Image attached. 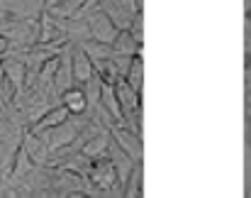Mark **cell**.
Instances as JSON below:
<instances>
[{"mask_svg": "<svg viewBox=\"0 0 251 198\" xmlns=\"http://www.w3.org/2000/svg\"><path fill=\"white\" fill-rule=\"evenodd\" d=\"M71 113H69V108L66 105H59V108H54V110H49L37 125H34V132H42V130H49V127H56V125H61L66 117H69Z\"/></svg>", "mask_w": 251, "mask_h": 198, "instance_id": "cell-1", "label": "cell"}, {"mask_svg": "<svg viewBox=\"0 0 251 198\" xmlns=\"http://www.w3.org/2000/svg\"><path fill=\"white\" fill-rule=\"evenodd\" d=\"M7 49H10V42H7L5 37H0V54H5Z\"/></svg>", "mask_w": 251, "mask_h": 198, "instance_id": "cell-5", "label": "cell"}, {"mask_svg": "<svg viewBox=\"0 0 251 198\" xmlns=\"http://www.w3.org/2000/svg\"><path fill=\"white\" fill-rule=\"evenodd\" d=\"M0 61H2V54H0Z\"/></svg>", "mask_w": 251, "mask_h": 198, "instance_id": "cell-8", "label": "cell"}, {"mask_svg": "<svg viewBox=\"0 0 251 198\" xmlns=\"http://www.w3.org/2000/svg\"><path fill=\"white\" fill-rule=\"evenodd\" d=\"M100 76L105 79V84H115V66H110V61L100 64Z\"/></svg>", "mask_w": 251, "mask_h": 198, "instance_id": "cell-4", "label": "cell"}, {"mask_svg": "<svg viewBox=\"0 0 251 198\" xmlns=\"http://www.w3.org/2000/svg\"><path fill=\"white\" fill-rule=\"evenodd\" d=\"M247 22H251V7H247Z\"/></svg>", "mask_w": 251, "mask_h": 198, "instance_id": "cell-7", "label": "cell"}, {"mask_svg": "<svg viewBox=\"0 0 251 198\" xmlns=\"http://www.w3.org/2000/svg\"><path fill=\"white\" fill-rule=\"evenodd\" d=\"M244 69H251V52L244 54Z\"/></svg>", "mask_w": 251, "mask_h": 198, "instance_id": "cell-6", "label": "cell"}, {"mask_svg": "<svg viewBox=\"0 0 251 198\" xmlns=\"http://www.w3.org/2000/svg\"><path fill=\"white\" fill-rule=\"evenodd\" d=\"M64 105L69 108V113H74V115H81L85 108H88L85 93H83V91H78V88H71V91H66V93H64Z\"/></svg>", "mask_w": 251, "mask_h": 198, "instance_id": "cell-2", "label": "cell"}, {"mask_svg": "<svg viewBox=\"0 0 251 198\" xmlns=\"http://www.w3.org/2000/svg\"><path fill=\"white\" fill-rule=\"evenodd\" d=\"M117 93H120V100H122V105H125L127 110L134 105V96H132V91H129V84H127V81H120V84H117Z\"/></svg>", "mask_w": 251, "mask_h": 198, "instance_id": "cell-3", "label": "cell"}]
</instances>
